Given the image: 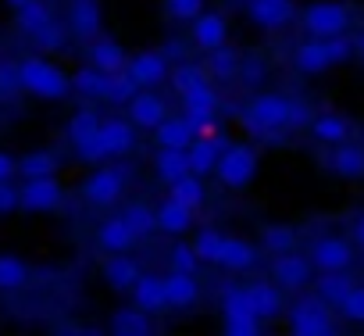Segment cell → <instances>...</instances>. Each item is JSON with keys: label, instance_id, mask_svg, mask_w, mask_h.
Wrapping results in <instances>:
<instances>
[{"label": "cell", "instance_id": "5bb4252c", "mask_svg": "<svg viewBox=\"0 0 364 336\" xmlns=\"http://www.w3.org/2000/svg\"><path fill=\"white\" fill-rule=\"evenodd\" d=\"M132 143H136L132 118H129V122H125V118H107V122H100V150H104V157H122V154L132 150Z\"/></svg>", "mask_w": 364, "mask_h": 336}, {"label": "cell", "instance_id": "cb8c5ba5", "mask_svg": "<svg viewBox=\"0 0 364 336\" xmlns=\"http://www.w3.org/2000/svg\"><path fill=\"white\" fill-rule=\"evenodd\" d=\"M132 297H136V304L143 308V311H161V308H168V290H164V279L161 275H139L136 279V286H132Z\"/></svg>", "mask_w": 364, "mask_h": 336}, {"label": "cell", "instance_id": "83f0119b", "mask_svg": "<svg viewBox=\"0 0 364 336\" xmlns=\"http://www.w3.org/2000/svg\"><path fill=\"white\" fill-rule=\"evenodd\" d=\"M254 261H257V254H254V247H250L247 240H236V236H225V240H222L218 265H225L229 272H243V268H250Z\"/></svg>", "mask_w": 364, "mask_h": 336}, {"label": "cell", "instance_id": "91938a15", "mask_svg": "<svg viewBox=\"0 0 364 336\" xmlns=\"http://www.w3.org/2000/svg\"><path fill=\"white\" fill-rule=\"evenodd\" d=\"M357 58H360V61H364V36H360V40H357Z\"/></svg>", "mask_w": 364, "mask_h": 336}, {"label": "cell", "instance_id": "52a82bcc", "mask_svg": "<svg viewBox=\"0 0 364 336\" xmlns=\"http://www.w3.org/2000/svg\"><path fill=\"white\" fill-rule=\"evenodd\" d=\"M125 194V172L122 168H97V172L82 183V197L90 201V204H100V208H107V204H114L118 197Z\"/></svg>", "mask_w": 364, "mask_h": 336}, {"label": "cell", "instance_id": "9c48e42d", "mask_svg": "<svg viewBox=\"0 0 364 336\" xmlns=\"http://www.w3.org/2000/svg\"><path fill=\"white\" fill-rule=\"evenodd\" d=\"M350 261H353V251L339 236H325V240H318L311 247V265L321 268V272H346Z\"/></svg>", "mask_w": 364, "mask_h": 336}, {"label": "cell", "instance_id": "d6a6232c", "mask_svg": "<svg viewBox=\"0 0 364 336\" xmlns=\"http://www.w3.org/2000/svg\"><path fill=\"white\" fill-rule=\"evenodd\" d=\"M15 22H18V29H22V33L36 36L43 26H50V22H54V15H50V8L43 4V0H29L26 8H18V11H15Z\"/></svg>", "mask_w": 364, "mask_h": 336}, {"label": "cell", "instance_id": "74e56055", "mask_svg": "<svg viewBox=\"0 0 364 336\" xmlns=\"http://www.w3.org/2000/svg\"><path fill=\"white\" fill-rule=\"evenodd\" d=\"M139 93V86H136V79L122 68V72H111L107 75V86H104V100H111V104H129L132 97Z\"/></svg>", "mask_w": 364, "mask_h": 336}, {"label": "cell", "instance_id": "e575fe53", "mask_svg": "<svg viewBox=\"0 0 364 336\" xmlns=\"http://www.w3.org/2000/svg\"><path fill=\"white\" fill-rule=\"evenodd\" d=\"M350 290H353V279H346V272H325V275L318 279V297H321L325 304H336V308H339Z\"/></svg>", "mask_w": 364, "mask_h": 336}, {"label": "cell", "instance_id": "7a4b0ae2", "mask_svg": "<svg viewBox=\"0 0 364 336\" xmlns=\"http://www.w3.org/2000/svg\"><path fill=\"white\" fill-rule=\"evenodd\" d=\"M289 115H293V100H286L282 93H257L243 107V125L254 136H275L279 129H289Z\"/></svg>", "mask_w": 364, "mask_h": 336}, {"label": "cell", "instance_id": "44dd1931", "mask_svg": "<svg viewBox=\"0 0 364 336\" xmlns=\"http://www.w3.org/2000/svg\"><path fill=\"white\" fill-rule=\"evenodd\" d=\"M296 68L304 75H318L325 68H332V54H328V43L318 40V36H307L300 47H296Z\"/></svg>", "mask_w": 364, "mask_h": 336}, {"label": "cell", "instance_id": "6f0895ef", "mask_svg": "<svg viewBox=\"0 0 364 336\" xmlns=\"http://www.w3.org/2000/svg\"><path fill=\"white\" fill-rule=\"evenodd\" d=\"M261 75H264V65H261V61H250V65H247V79H254V83H257Z\"/></svg>", "mask_w": 364, "mask_h": 336}, {"label": "cell", "instance_id": "f907efd6", "mask_svg": "<svg viewBox=\"0 0 364 336\" xmlns=\"http://www.w3.org/2000/svg\"><path fill=\"white\" fill-rule=\"evenodd\" d=\"M197 265H200V258H197L193 247L178 243V247L171 251V268H178V272H197Z\"/></svg>", "mask_w": 364, "mask_h": 336}, {"label": "cell", "instance_id": "30bf717a", "mask_svg": "<svg viewBox=\"0 0 364 336\" xmlns=\"http://www.w3.org/2000/svg\"><path fill=\"white\" fill-rule=\"evenodd\" d=\"M272 279L282 283V290H300V286H307V279H311V258L293 254V251L275 254V261H272Z\"/></svg>", "mask_w": 364, "mask_h": 336}, {"label": "cell", "instance_id": "f1b7e54d", "mask_svg": "<svg viewBox=\"0 0 364 336\" xmlns=\"http://www.w3.org/2000/svg\"><path fill=\"white\" fill-rule=\"evenodd\" d=\"M58 168H61V161H58L54 150H29L26 157H18V172H22L26 179H36V176H58Z\"/></svg>", "mask_w": 364, "mask_h": 336}, {"label": "cell", "instance_id": "ab89813d", "mask_svg": "<svg viewBox=\"0 0 364 336\" xmlns=\"http://www.w3.org/2000/svg\"><path fill=\"white\" fill-rule=\"evenodd\" d=\"M168 190H171V197H175V201L190 204L193 211H197V208L204 204V183H200V176H197V172H190V176L175 179V183H171Z\"/></svg>", "mask_w": 364, "mask_h": 336}, {"label": "cell", "instance_id": "ee69618b", "mask_svg": "<svg viewBox=\"0 0 364 336\" xmlns=\"http://www.w3.org/2000/svg\"><path fill=\"white\" fill-rule=\"evenodd\" d=\"M222 233L218 229H204V233H197V243H193V251H197V258L200 261H215L218 265V251H222Z\"/></svg>", "mask_w": 364, "mask_h": 336}, {"label": "cell", "instance_id": "5b68a950", "mask_svg": "<svg viewBox=\"0 0 364 336\" xmlns=\"http://www.w3.org/2000/svg\"><path fill=\"white\" fill-rule=\"evenodd\" d=\"M289 329L296 336H325L332 332V318L325 311V300L321 297H300L289 311Z\"/></svg>", "mask_w": 364, "mask_h": 336}, {"label": "cell", "instance_id": "f6af8a7d", "mask_svg": "<svg viewBox=\"0 0 364 336\" xmlns=\"http://www.w3.org/2000/svg\"><path fill=\"white\" fill-rule=\"evenodd\" d=\"M200 83H208V72L197 68V65H178V68L171 72V86H175L178 93H186V90L200 86Z\"/></svg>", "mask_w": 364, "mask_h": 336}, {"label": "cell", "instance_id": "4fadbf2b", "mask_svg": "<svg viewBox=\"0 0 364 336\" xmlns=\"http://www.w3.org/2000/svg\"><path fill=\"white\" fill-rule=\"evenodd\" d=\"M125 72L136 79L139 90H154V86H161V83L168 79V61H164V54L146 51V54H136V58L129 61Z\"/></svg>", "mask_w": 364, "mask_h": 336}, {"label": "cell", "instance_id": "bcb514c9", "mask_svg": "<svg viewBox=\"0 0 364 336\" xmlns=\"http://www.w3.org/2000/svg\"><path fill=\"white\" fill-rule=\"evenodd\" d=\"M164 8H168V15L178 19V22H193V19L204 11V0H164Z\"/></svg>", "mask_w": 364, "mask_h": 336}, {"label": "cell", "instance_id": "7dc6e473", "mask_svg": "<svg viewBox=\"0 0 364 336\" xmlns=\"http://www.w3.org/2000/svg\"><path fill=\"white\" fill-rule=\"evenodd\" d=\"M33 40H36L40 51H61V47H65V29H61L58 22H50V26H43Z\"/></svg>", "mask_w": 364, "mask_h": 336}, {"label": "cell", "instance_id": "d6986e66", "mask_svg": "<svg viewBox=\"0 0 364 336\" xmlns=\"http://www.w3.org/2000/svg\"><path fill=\"white\" fill-rule=\"evenodd\" d=\"M154 168H157V179L171 187L175 179L193 172V168H190V150H182V147H161L157 157H154Z\"/></svg>", "mask_w": 364, "mask_h": 336}, {"label": "cell", "instance_id": "b9f144b4", "mask_svg": "<svg viewBox=\"0 0 364 336\" xmlns=\"http://www.w3.org/2000/svg\"><path fill=\"white\" fill-rule=\"evenodd\" d=\"M261 243H264V251H272V254H286V251H293L296 233H293L289 226H264Z\"/></svg>", "mask_w": 364, "mask_h": 336}, {"label": "cell", "instance_id": "2e32d148", "mask_svg": "<svg viewBox=\"0 0 364 336\" xmlns=\"http://www.w3.org/2000/svg\"><path fill=\"white\" fill-rule=\"evenodd\" d=\"M190 36H193V43H197L200 51H215V47H222V43H225L229 26H225V19H222V15H215V11H200V15L193 19Z\"/></svg>", "mask_w": 364, "mask_h": 336}, {"label": "cell", "instance_id": "1f68e13d", "mask_svg": "<svg viewBox=\"0 0 364 336\" xmlns=\"http://www.w3.org/2000/svg\"><path fill=\"white\" fill-rule=\"evenodd\" d=\"M97 132H100V115H97V111L82 107V111L72 115V122H68V140H72V147H82V143L97 140Z\"/></svg>", "mask_w": 364, "mask_h": 336}, {"label": "cell", "instance_id": "7402d4cb", "mask_svg": "<svg viewBox=\"0 0 364 336\" xmlns=\"http://www.w3.org/2000/svg\"><path fill=\"white\" fill-rule=\"evenodd\" d=\"M90 65L93 68H100V72H122V68H129V58H125V51H122V43H114V40H90Z\"/></svg>", "mask_w": 364, "mask_h": 336}, {"label": "cell", "instance_id": "6da1fadb", "mask_svg": "<svg viewBox=\"0 0 364 336\" xmlns=\"http://www.w3.org/2000/svg\"><path fill=\"white\" fill-rule=\"evenodd\" d=\"M18 79H22V90L40 97V100H65L72 93V79L47 58L18 61Z\"/></svg>", "mask_w": 364, "mask_h": 336}, {"label": "cell", "instance_id": "9f6ffc18", "mask_svg": "<svg viewBox=\"0 0 364 336\" xmlns=\"http://www.w3.org/2000/svg\"><path fill=\"white\" fill-rule=\"evenodd\" d=\"M300 125H311V111L304 104H293V115H289V129H300Z\"/></svg>", "mask_w": 364, "mask_h": 336}, {"label": "cell", "instance_id": "681fc988", "mask_svg": "<svg viewBox=\"0 0 364 336\" xmlns=\"http://www.w3.org/2000/svg\"><path fill=\"white\" fill-rule=\"evenodd\" d=\"M328 54H332V65H346L353 54H357V43H350L346 36H328Z\"/></svg>", "mask_w": 364, "mask_h": 336}, {"label": "cell", "instance_id": "603a6c76", "mask_svg": "<svg viewBox=\"0 0 364 336\" xmlns=\"http://www.w3.org/2000/svg\"><path fill=\"white\" fill-rule=\"evenodd\" d=\"M139 275H143L139 265H136L125 251H122V254H111V258L104 261V279L111 283V290H132Z\"/></svg>", "mask_w": 364, "mask_h": 336}, {"label": "cell", "instance_id": "484cf974", "mask_svg": "<svg viewBox=\"0 0 364 336\" xmlns=\"http://www.w3.org/2000/svg\"><path fill=\"white\" fill-rule=\"evenodd\" d=\"M190 222H193V208L182 204V201H175V197H168V201L157 208V229H164V233H171V236L186 233Z\"/></svg>", "mask_w": 364, "mask_h": 336}, {"label": "cell", "instance_id": "7c38bea8", "mask_svg": "<svg viewBox=\"0 0 364 336\" xmlns=\"http://www.w3.org/2000/svg\"><path fill=\"white\" fill-rule=\"evenodd\" d=\"M247 15L261 29H282L293 19V0H247Z\"/></svg>", "mask_w": 364, "mask_h": 336}, {"label": "cell", "instance_id": "d590c367", "mask_svg": "<svg viewBox=\"0 0 364 336\" xmlns=\"http://www.w3.org/2000/svg\"><path fill=\"white\" fill-rule=\"evenodd\" d=\"M250 297H254V308H257L261 318L282 315V293H279L275 283H254V286H250Z\"/></svg>", "mask_w": 364, "mask_h": 336}, {"label": "cell", "instance_id": "11a10c76", "mask_svg": "<svg viewBox=\"0 0 364 336\" xmlns=\"http://www.w3.org/2000/svg\"><path fill=\"white\" fill-rule=\"evenodd\" d=\"M15 172H18V161H15L8 150H0V183H11Z\"/></svg>", "mask_w": 364, "mask_h": 336}, {"label": "cell", "instance_id": "f35d334b", "mask_svg": "<svg viewBox=\"0 0 364 336\" xmlns=\"http://www.w3.org/2000/svg\"><path fill=\"white\" fill-rule=\"evenodd\" d=\"M222 308H225V318H261L257 308H254V297H250V286H236L222 297Z\"/></svg>", "mask_w": 364, "mask_h": 336}, {"label": "cell", "instance_id": "ffe728a7", "mask_svg": "<svg viewBox=\"0 0 364 336\" xmlns=\"http://www.w3.org/2000/svg\"><path fill=\"white\" fill-rule=\"evenodd\" d=\"M164 290H168V304H171V308H190V304H197V297H200L197 275H193V272H178V268L168 272Z\"/></svg>", "mask_w": 364, "mask_h": 336}, {"label": "cell", "instance_id": "ba28073f", "mask_svg": "<svg viewBox=\"0 0 364 336\" xmlns=\"http://www.w3.org/2000/svg\"><path fill=\"white\" fill-rule=\"evenodd\" d=\"M182 97V111H186V118L193 122L197 132H208L211 118H215V107H218V93L211 90V83H200L186 93H178Z\"/></svg>", "mask_w": 364, "mask_h": 336}, {"label": "cell", "instance_id": "d4e9b609", "mask_svg": "<svg viewBox=\"0 0 364 336\" xmlns=\"http://www.w3.org/2000/svg\"><path fill=\"white\" fill-rule=\"evenodd\" d=\"M328 164L339 179H360L364 176V150L357 143H336V154Z\"/></svg>", "mask_w": 364, "mask_h": 336}, {"label": "cell", "instance_id": "60d3db41", "mask_svg": "<svg viewBox=\"0 0 364 336\" xmlns=\"http://www.w3.org/2000/svg\"><path fill=\"white\" fill-rule=\"evenodd\" d=\"M211 58H208V72L215 75V79H232L236 75V68H240V58L222 43V47H215V51H208Z\"/></svg>", "mask_w": 364, "mask_h": 336}, {"label": "cell", "instance_id": "9a60e30c", "mask_svg": "<svg viewBox=\"0 0 364 336\" xmlns=\"http://www.w3.org/2000/svg\"><path fill=\"white\" fill-rule=\"evenodd\" d=\"M68 26L79 40L100 36V4L97 0H68Z\"/></svg>", "mask_w": 364, "mask_h": 336}, {"label": "cell", "instance_id": "4dcf8cb0", "mask_svg": "<svg viewBox=\"0 0 364 336\" xmlns=\"http://www.w3.org/2000/svg\"><path fill=\"white\" fill-rule=\"evenodd\" d=\"M146 315H150V311H143L139 304H136V308H122V311H114V318H111V332H118V336H143V332H150Z\"/></svg>", "mask_w": 364, "mask_h": 336}, {"label": "cell", "instance_id": "8d00e7d4", "mask_svg": "<svg viewBox=\"0 0 364 336\" xmlns=\"http://www.w3.org/2000/svg\"><path fill=\"white\" fill-rule=\"evenodd\" d=\"M29 283V265L15 254H0V290H22Z\"/></svg>", "mask_w": 364, "mask_h": 336}, {"label": "cell", "instance_id": "277c9868", "mask_svg": "<svg viewBox=\"0 0 364 336\" xmlns=\"http://www.w3.org/2000/svg\"><path fill=\"white\" fill-rule=\"evenodd\" d=\"M304 29H307V36H318V40L343 36L350 29V8L336 4V0H318V4H311L304 11Z\"/></svg>", "mask_w": 364, "mask_h": 336}, {"label": "cell", "instance_id": "e0dca14e", "mask_svg": "<svg viewBox=\"0 0 364 336\" xmlns=\"http://www.w3.org/2000/svg\"><path fill=\"white\" fill-rule=\"evenodd\" d=\"M229 143H222V140H215V136H197L186 150H190V168L204 179V176H211L215 168H218V157H222V150H225Z\"/></svg>", "mask_w": 364, "mask_h": 336}, {"label": "cell", "instance_id": "7bdbcfd3", "mask_svg": "<svg viewBox=\"0 0 364 336\" xmlns=\"http://www.w3.org/2000/svg\"><path fill=\"white\" fill-rule=\"evenodd\" d=\"M125 222L136 229V236H150L157 229V211H150L146 204H129L125 208Z\"/></svg>", "mask_w": 364, "mask_h": 336}, {"label": "cell", "instance_id": "db71d44e", "mask_svg": "<svg viewBox=\"0 0 364 336\" xmlns=\"http://www.w3.org/2000/svg\"><path fill=\"white\" fill-rule=\"evenodd\" d=\"M15 208H22V194L11 183H0V215H11Z\"/></svg>", "mask_w": 364, "mask_h": 336}, {"label": "cell", "instance_id": "4316f807", "mask_svg": "<svg viewBox=\"0 0 364 336\" xmlns=\"http://www.w3.org/2000/svg\"><path fill=\"white\" fill-rule=\"evenodd\" d=\"M197 136H200V132L193 129V122H190L186 115H182V118H164V122L157 125V143H161V147H182V150H186Z\"/></svg>", "mask_w": 364, "mask_h": 336}, {"label": "cell", "instance_id": "f5cc1de1", "mask_svg": "<svg viewBox=\"0 0 364 336\" xmlns=\"http://www.w3.org/2000/svg\"><path fill=\"white\" fill-rule=\"evenodd\" d=\"M261 329V318H225V332H232V336H254Z\"/></svg>", "mask_w": 364, "mask_h": 336}, {"label": "cell", "instance_id": "8992f818", "mask_svg": "<svg viewBox=\"0 0 364 336\" xmlns=\"http://www.w3.org/2000/svg\"><path fill=\"white\" fill-rule=\"evenodd\" d=\"M22 194V208L33 211V215H43V211H54L61 208L65 201V190L54 176H36V179H26V187L18 190Z\"/></svg>", "mask_w": 364, "mask_h": 336}, {"label": "cell", "instance_id": "816d5d0a", "mask_svg": "<svg viewBox=\"0 0 364 336\" xmlns=\"http://www.w3.org/2000/svg\"><path fill=\"white\" fill-rule=\"evenodd\" d=\"M339 308H343V315H346V318H353V322H364V286H353Z\"/></svg>", "mask_w": 364, "mask_h": 336}, {"label": "cell", "instance_id": "f546056e", "mask_svg": "<svg viewBox=\"0 0 364 336\" xmlns=\"http://www.w3.org/2000/svg\"><path fill=\"white\" fill-rule=\"evenodd\" d=\"M311 132H314V140L336 147V143H346V140H350V122L339 118V115H318V118L311 122Z\"/></svg>", "mask_w": 364, "mask_h": 336}, {"label": "cell", "instance_id": "836d02e7", "mask_svg": "<svg viewBox=\"0 0 364 336\" xmlns=\"http://www.w3.org/2000/svg\"><path fill=\"white\" fill-rule=\"evenodd\" d=\"M104 86H107V72H100L93 65H86V68H79L72 75V90L90 97V100H104Z\"/></svg>", "mask_w": 364, "mask_h": 336}, {"label": "cell", "instance_id": "8fae6325", "mask_svg": "<svg viewBox=\"0 0 364 336\" xmlns=\"http://www.w3.org/2000/svg\"><path fill=\"white\" fill-rule=\"evenodd\" d=\"M125 107H129L132 125H139V129H157V125L168 118V104H164L157 93H150V90H139Z\"/></svg>", "mask_w": 364, "mask_h": 336}, {"label": "cell", "instance_id": "680465c9", "mask_svg": "<svg viewBox=\"0 0 364 336\" xmlns=\"http://www.w3.org/2000/svg\"><path fill=\"white\" fill-rule=\"evenodd\" d=\"M4 4H8L11 11H18V8H26V4H29V0H4Z\"/></svg>", "mask_w": 364, "mask_h": 336}, {"label": "cell", "instance_id": "3957f363", "mask_svg": "<svg viewBox=\"0 0 364 336\" xmlns=\"http://www.w3.org/2000/svg\"><path fill=\"white\" fill-rule=\"evenodd\" d=\"M215 176L222 179V187L229 190H243L247 183H254L257 176V150L247 147V143H229L218 157V168Z\"/></svg>", "mask_w": 364, "mask_h": 336}, {"label": "cell", "instance_id": "ac0fdd59", "mask_svg": "<svg viewBox=\"0 0 364 336\" xmlns=\"http://www.w3.org/2000/svg\"><path fill=\"white\" fill-rule=\"evenodd\" d=\"M136 240H139V236H136V229L125 222V215L107 219V222H100V229H97V243H100L107 254H122V251H129Z\"/></svg>", "mask_w": 364, "mask_h": 336}, {"label": "cell", "instance_id": "c3c4849f", "mask_svg": "<svg viewBox=\"0 0 364 336\" xmlns=\"http://www.w3.org/2000/svg\"><path fill=\"white\" fill-rule=\"evenodd\" d=\"M18 90H22L18 65H11V61H0V97H15Z\"/></svg>", "mask_w": 364, "mask_h": 336}]
</instances>
